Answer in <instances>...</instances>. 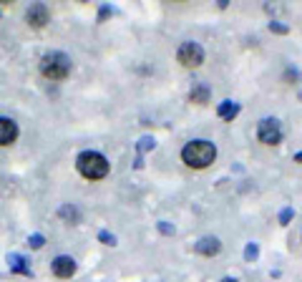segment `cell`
<instances>
[{
	"instance_id": "d6986e66",
	"label": "cell",
	"mask_w": 302,
	"mask_h": 282,
	"mask_svg": "<svg viewBox=\"0 0 302 282\" xmlns=\"http://www.w3.org/2000/svg\"><path fill=\"white\" fill-rule=\"evenodd\" d=\"M98 239H101L103 244H108V247H114V244H116V237H114V234H108V232H98Z\"/></svg>"
},
{
	"instance_id": "7c38bea8",
	"label": "cell",
	"mask_w": 302,
	"mask_h": 282,
	"mask_svg": "<svg viewBox=\"0 0 302 282\" xmlns=\"http://www.w3.org/2000/svg\"><path fill=\"white\" fill-rule=\"evenodd\" d=\"M8 262H10V270H13V272H20V275H33V272H30V267H25V260H23L20 255H10V257H8Z\"/></svg>"
},
{
	"instance_id": "44dd1931",
	"label": "cell",
	"mask_w": 302,
	"mask_h": 282,
	"mask_svg": "<svg viewBox=\"0 0 302 282\" xmlns=\"http://www.w3.org/2000/svg\"><path fill=\"white\" fill-rule=\"evenodd\" d=\"M43 242H46V239H43L41 234H33V237L28 239V244H30L33 250H41V247H43Z\"/></svg>"
},
{
	"instance_id": "5b68a950",
	"label": "cell",
	"mask_w": 302,
	"mask_h": 282,
	"mask_svg": "<svg viewBox=\"0 0 302 282\" xmlns=\"http://www.w3.org/2000/svg\"><path fill=\"white\" fill-rule=\"evenodd\" d=\"M257 139L265 146H277L282 141V126L277 119H262L257 124Z\"/></svg>"
},
{
	"instance_id": "8992f818",
	"label": "cell",
	"mask_w": 302,
	"mask_h": 282,
	"mask_svg": "<svg viewBox=\"0 0 302 282\" xmlns=\"http://www.w3.org/2000/svg\"><path fill=\"white\" fill-rule=\"evenodd\" d=\"M51 270L58 280H71L76 275V260L68 255H58L53 262H51Z\"/></svg>"
},
{
	"instance_id": "277c9868",
	"label": "cell",
	"mask_w": 302,
	"mask_h": 282,
	"mask_svg": "<svg viewBox=\"0 0 302 282\" xmlns=\"http://www.w3.org/2000/svg\"><path fill=\"white\" fill-rule=\"evenodd\" d=\"M176 58H179V63L184 68H199L204 63V48L199 43H194V41H186V43L179 46Z\"/></svg>"
},
{
	"instance_id": "7402d4cb",
	"label": "cell",
	"mask_w": 302,
	"mask_h": 282,
	"mask_svg": "<svg viewBox=\"0 0 302 282\" xmlns=\"http://www.w3.org/2000/svg\"><path fill=\"white\" fill-rule=\"evenodd\" d=\"M295 161H297V164H302V151L297 154V156H295Z\"/></svg>"
},
{
	"instance_id": "ac0fdd59",
	"label": "cell",
	"mask_w": 302,
	"mask_h": 282,
	"mask_svg": "<svg viewBox=\"0 0 302 282\" xmlns=\"http://www.w3.org/2000/svg\"><path fill=\"white\" fill-rule=\"evenodd\" d=\"M159 232H161V234H166V237H171L176 229H174V224H169V222H159Z\"/></svg>"
},
{
	"instance_id": "e0dca14e",
	"label": "cell",
	"mask_w": 302,
	"mask_h": 282,
	"mask_svg": "<svg viewBox=\"0 0 302 282\" xmlns=\"http://www.w3.org/2000/svg\"><path fill=\"white\" fill-rule=\"evenodd\" d=\"M292 217H295V209L292 207H285V209L280 211V224H290Z\"/></svg>"
},
{
	"instance_id": "3957f363",
	"label": "cell",
	"mask_w": 302,
	"mask_h": 282,
	"mask_svg": "<svg viewBox=\"0 0 302 282\" xmlns=\"http://www.w3.org/2000/svg\"><path fill=\"white\" fill-rule=\"evenodd\" d=\"M41 73L51 81H61L71 73V58L61 51H51L41 58Z\"/></svg>"
},
{
	"instance_id": "ba28073f",
	"label": "cell",
	"mask_w": 302,
	"mask_h": 282,
	"mask_svg": "<svg viewBox=\"0 0 302 282\" xmlns=\"http://www.w3.org/2000/svg\"><path fill=\"white\" fill-rule=\"evenodd\" d=\"M194 252L202 257H217L222 252V242H219V237H202L194 244Z\"/></svg>"
},
{
	"instance_id": "9a60e30c",
	"label": "cell",
	"mask_w": 302,
	"mask_h": 282,
	"mask_svg": "<svg viewBox=\"0 0 302 282\" xmlns=\"http://www.w3.org/2000/svg\"><path fill=\"white\" fill-rule=\"evenodd\" d=\"M270 33L287 36V33H290V25H285V23H280V20H272V23H270Z\"/></svg>"
},
{
	"instance_id": "9c48e42d",
	"label": "cell",
	"mask_w": 302,
	"mask_h": 282,
	"mask_svg": "<svg viewBox=\"0 0 302 282\" xmlns=\"http://www.w3.org/2000/svg\"><path fill=\"white\" fill-rule=\"evenodd\" d=\"M15 139H18V124L13 119L0 116V146H10Z\"/></svg>"
},
{
	"instance_id": "52a82bcc",
	"label": "cell",
	"mask_w": 302,
	"mask_h": 282,
	"mask_svg": "<svg viewBox=\"0 0 302 282\" xmlns=\"http://www.w3.org/2000/svg\"><path fill=\"white\" fill-rule=\"evenodd\" d=\"M25 20L30 28H43L48 20H51V10L43 5V3H33L28 10H25Z\"/></svg>"
},
{
	"instance_id": "ffe728a7",
	"label": "cell",
	"mask_w": 302,
	"mask_h": 282,
	"mask_svg": "<svg viewBox=\"0 0 302 282\" xmlns=\"http://www.w3.org/2000/svg\"><path fill=\"white\" fill-rule=\"evenodd\" d=\"M285 81H287V83H297V81H300V73L295 68H287L285 70Z\"/></svg>"
},
{
	"instance_id": "7a4b0ae2",
	"label": "cell",
	"mask_w": 302,
	"mask_h": 282,
	"mask_svg": "<svg viewBox=\"0 0 302 282\" xmlns=\"http://www.w3.org/2000/svg\"><path fill=\"white\" fill-rule=\"evenodd\" d=\"M76 169H78L81 177H86V179H91V182H98V179H103V177L108 174L111 164H108V159H106L103 154H98V151H83V154H78V159H76Z\"/></svg>"
},
{
	"instance_id": "8fae6325",
	"label": "cell",
	"mask_w": 302,
	"mask_h": 282,
	"mask_svg": "<svg viewBox=\"0 0 302 282\" xmlns=\"http://www.w3.org/2000/svg\"><path fill=\"white\" fill-rule=\"evenodd\" d=\"M239 111H242V106H239L237 101H222L219 109H217V116L224 119V121H232V119L239 116Z\"/></svg>"
},
{
	"instance_id": "2e32d148",
	"label": "cell",
	"mask_w": 302,
	"mask_h": 282,
	"mask_svg": "<svg viewBox=\"0 0 302 282\" xmlns=\"http://www.w3.org/2000/svg\"><path fill=\"white\" fill-rule=\"evenodd\" d=\"M154 146H156V141H154V136H144V139L139 141V151H141V154H146V151H151Z\"/></svg>"
},
{
	"instance_id": "5bb4252c",
	"label": "cell",
	"mask_w": 302,
	"mask_h": 282,
	"mask_svg": "<svg viewBox=\"0 0 302 282\" xmlns=\"http://www.w3.org/2000/svg\"><path fill=\"white\" fill-rule=\"evenodd\" d=\"M257 257H259V244H257V242H249V244L244 247V260H247V262H254Z\"/></svg>"
},
{
	"instance_id": "6da1fadb",
	"label": "cell",
	"mask_w": 302,
	"mask_h": 282,
	"mask_svg": "<svg viewBox=\"0 0 302 282\" xmlns=\"http://www.w3.org/2000/svg\"><path fill=\"white\" fill-rule=\"evenodd\" d=\"M214 159H217V146L207 139H194L184 144L181 149V161L189 169H207L214 164Z\"/></svg>"
},
{
	"instance_id": "30bf717a",
	"label": "cell",
	"mask_w": 302,
	"mask_h": 282,
	"mask_svg": "<svg viewBox=\"0 0 302 282\" xmlns=\"http://www.w3.org/2000/svg\"><path fill=\"white\" fill-rule=\"evenodd\" d=\"M189 101L197 103V106L209 103V101H212V88H209L207 83H197V86H192V91H189Z\"/></svg>"
},
{
	"instance_id": "603a6c76",
	"label": "cell",
	"mask_w": 302,
	"mask_h": 282,
	"mask_svg": "<svg viewBox=\"0 0 302 282\" xmlns=\"http://www.w3.org/2000/svg\"><path fill=\"white\" fill-rule=\"evenodd\" d=\"M222 282H239V280H234V277H224Z\"/></svg>"
},
{
	"instance_id": "4fadbf2b",
	"label": "cell",
	"mask_w": 302,
	"mask_h": 282,
	"mask_svg": "<svg viewBox=\"0 0 302 282\" xmlns=\"http://www.w3.org/2000/svg\"><path fill=\"white\" fill-rule=\"evenodd\" d=\"M58 214H61L63 219H68L71 224H76V222L81 219V214H78V209H76L73 204H63V207H61V211H58Z\"/></svg>"
}]
</instances>
